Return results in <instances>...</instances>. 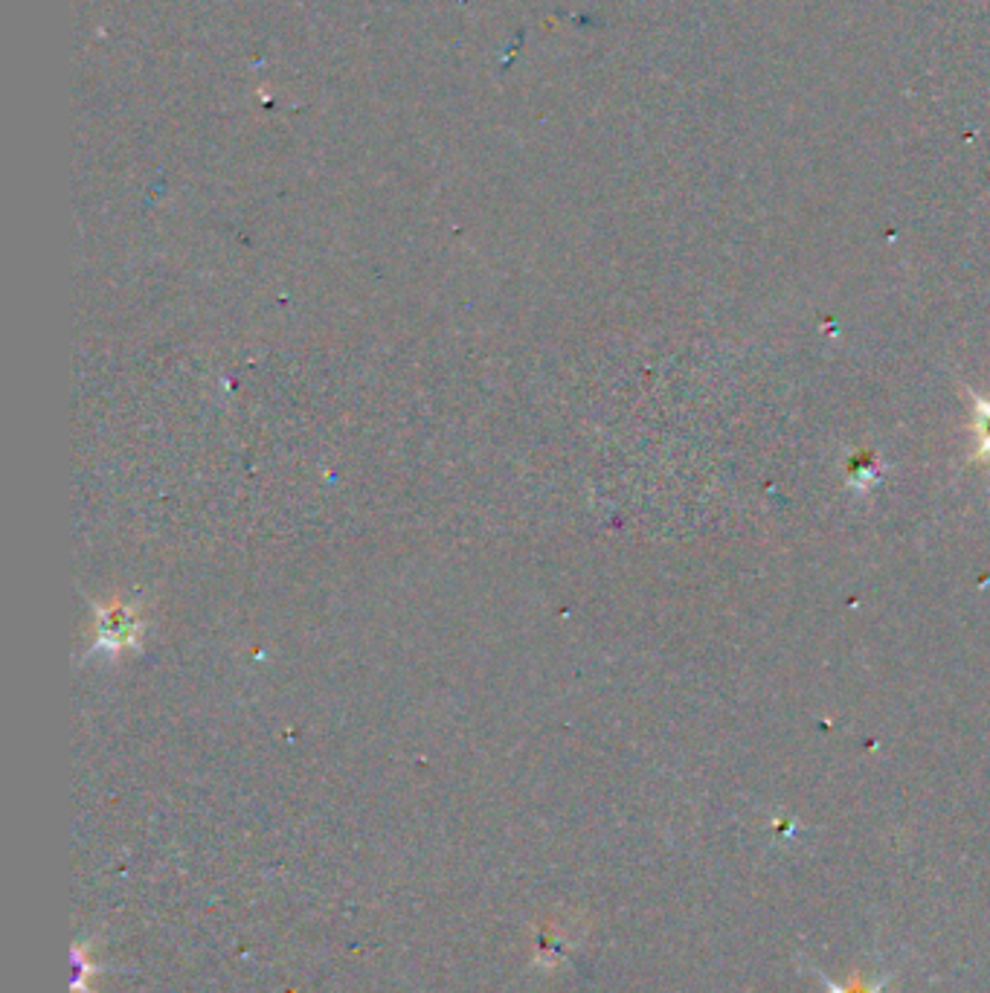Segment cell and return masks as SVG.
<instances>
[{
  "instance_id": "7a4b0ae2",
  "label": "cell",
  "mask_w": 990,
  "mask_h": 993,
  "mask_svg": "<svg viewBox=\"0 0 990 993\" xmlns=\"http://www.w3.org/2000/svg\"><path fill=\"white\" fill-rule=\"evenodd\" d=\"M976 430H979V439H982V451L990 457V404L982 407V413H979V424H976Z\"/></svg>"
},
{
  "instance_id": "6da1fadb",
  "label": "cell",
  "mask_w": 990,
  "mask_h": 993,
  "mask_svg": "<svg viewBox=\"0 0 990 993\" xmlns=\"http://www.w3.org/2000/svg\"><path fill=\"white\" fill-rule=\"evenodd\" d=\"M822 982H826L828 993H883V987H886V982H889V976L878 979V982H863V979H851L848 985H837L833 979H826V973H822Z\"/></svg>"
}]
</instances>
